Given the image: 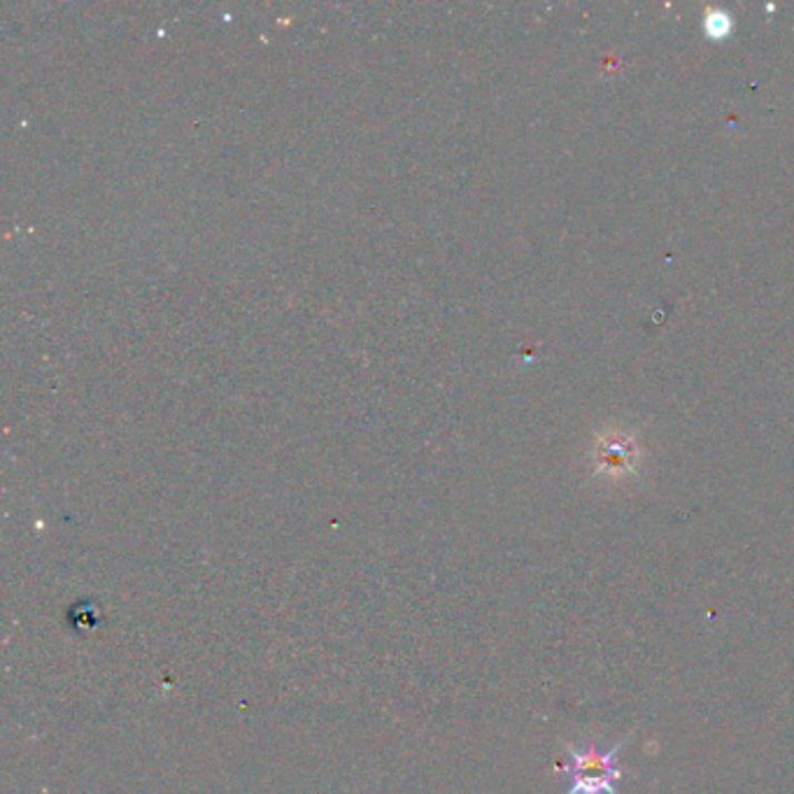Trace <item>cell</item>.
<instances>
[{
  "label": "cell",
  "instance_id": "obj_1",
  "mask_svg": "<svg viewBox=\"0 0 794 794\" xmlns=\"http://www.w3.org/2000/svg\"><path fill=\"white\" fill-rule=\"evenodd\" d=\"M634 732L619 738L608 751H599L594 743L587 746H574V743L562 741L566 751L568 764L557 766V772L570 776V787L566 794H619L617 783L629 772L617 764V755L632 741Z\"/></svg>",
  "mask_w": 794,
  "mask_h": 794
}]
</instances>
